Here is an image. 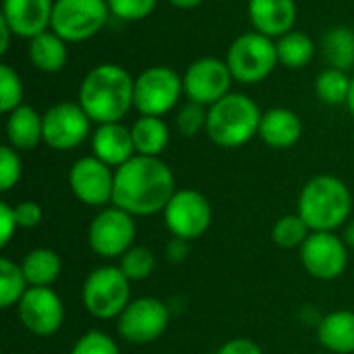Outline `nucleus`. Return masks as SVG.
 Instances as JSON below:
<instances>
[{"instance_id": "obj_1", "label": "nucleus", "mask_w": 354, "mask_h": 354, "mask_svg": "<svg viewBox=\"0 0 354 354\" xmlns=\"http://www.w3.org/2000/svg\"><path fill=\"white\" fill-rule=\"evenodd\" d=\"M176 193V180L166 162L149 156H133L114 170L112 205L135 218L153 216L166 209Z\"/></svg>"}, {"instance_id": "obj_2", "label": "nucleus", "mask_w": 354, "mask_h": 354, "mask_svg": "<svg viewBox=\"0 0 354 354\" xmlns=\"http://www.w3.org/2000/svg\"><path fill=\"white\" fill-rule=\"evenodd\" d=\"M79 104L91 122H120L135 108V79L120 64L104 62L81 81Z\"/></svg>"}, {"instance_id": "obj_3", "label": "nucleus", "mask_w": 354, "mask_h": 354, "mask_svg": "<svg viewBox=\"0 0 354 354\" xmlns=\"http://www.w3.org/2000/svg\"><path fill=\"white\" fill-rule=\"evenodd\" d=\"M297 214L313 232H336L351 220V189L332 174H317L303 187Z\"/></svg>"}, {"instance_id": "obj_4", "label": "nucleus", "mask_w": 354, "mask_h": 354, "mask_svg": "<svg viewBox=\"0 0 354 354\" xmlns=\"http://www.w3.org/2000/svg\"><path fill=\"white\" fill-rule=\"evenodd\" d=\"M259 106L245 93H228L207 108L205 133L212 143L224 149H234L259 135L261 124Z\"/></svg>"}, {"instance_id": "obj_5", "label": "nucleus", "mask_w": 354, "mask_h": 354, "mask_svg": "<svg viewBox=\"0 0 354 354\" xmlns=\"http://www.w3.org/2000/svg\"><path fill=\"white\" fill-rule=\"evenodd\" d=\"M83 307L95 319H118L131 299V280L118 266H102L89 272L81 288Z\"/></svg>"}, {"instance_id": "obj_6", "label": "nucleus", "mask_w": 354, "mask_h": 354, "mask_svg": "<svg viewBox=\"0 0 354 354\" xmlns=\"http://www.w3.org/2000/svg\"><path fill=\"white\" fill-rule=\"evenodd\" d=\"M278 48L272 37L249 31L239 35L226 54V64L234 77V81L245 85H255L270 77V73L278 64Z\"/></svg>"}, {"instance_id": "obj_7", "label": "nucleus", "mask_w": 354, "mask_h": 354, "mask_svg": "<svg viewBox=\"0 0 354 354\" xmlns=\"http://www.w3.org/2000/svg\"><path fill=\"white\" fill-rule=\"evenodd\" d=\"M108 0H54L50 29L66 44L97 35L110 19Z\"/></svg>"}, {"instance_id": "obj_8", "label": "nucleus", "mask_w": 354, "mask_h": 354, "mask_svg": "<svg viewBox=\"0 0 354 354\" xmlns=\"http://www.w3.org/2000/svg\"><path fill=\"white\" fill-rule=\"evenodd\" d=\"M135 216L116 205L100 209L87 230L89 249L104 259H120L135 245Z\"/></svg>"}, {"instance_id": "obj_9", "label": "nucleus", "mask_w": 354, "mask_h": 354, "mask_svg": "<svg viewBox=\"0 0 354 354\" xmlns=\"http://www.w3.org/2000/svg\"><path fill=\"white\" fill-rule=\"evenodd\" d=\"M183 79L170 66H149L135 79V110L141 116H164L183 95Z\"/></svg>"}, {"instance_id": "obj_10", "label": "nucleus", "mask_w": 354, "mask_h": 354, "mask_svg": "<svg viewBox=\"0 0 354 354\" xmlns=\"http://www.w3.org/2000/svg\"><path fill=\"white\" fill-rule=\"evenodd\" d=\"M162 214L168 232L174 239H183L189 243L203 236L214 220L207 197L195 189H176Z\"/></svg>"}, {"instance_id": "obj_11", "label": "nucleus", "mask_w": 354, "mask_h": 354, "mask_svg": "<svg viewBox=\"0 0 354 354\" xmlns=\"http://www.w3.org/2000/svg\"><path fill=\"white\" fill-rule=\"evenodd\" d=\"M170 324V309L156 297L133 299L118 315L116 328L122 340L131 344H149L164 336Z\"/></svg>"}, {"instance_id": "obj_12", "label": "nucleus", "mask_w": 354, "mask_h": 354, "mask_svg": "<svg viewBox=\"0 0 354 354\" xmlns=\"http://www.w3.org/2000/svg\"><path fill=\"white\" fill-rule=\"evenodd\" d=\"M44 143L56 151L77 149L91 131V118L77 102H60L44 114Z\"/></svg>"}, {"instance_id": "obj_13", "label": "nucleus", "mask_w": 354, "mask_h": 354, "mask_svg": "<svg viewBox=\"0 0 354 354\" xmlns=\"http://www.w3.org/2000/svg\"><path fill=\"white\" fill-rule=\"evenodd\" d=\"M299 251L305 272L315 280H336L348 268V247L336 232H311Z\"/></svg>"}, {"instance_id": "obj_14", "label": "nucleus", "mask_w": 354, "mask_h": 354, "mask_svg": "<svg viewBox=\"0 0 354 354\" xmlns=\"http://www.w3.org/2000/svg\"><path fill=\"white\" fill-rule=\"evenodd\" d=\"M232 73L226 64V60L205 56L195 60L185 77H183V87L189 97V102L201 104V106H214L222 97L230 93L232 85Z\"/></svg>"}, {"instance_id": "obj_15", "label": "nucleus", "mask_w": 354, "mask_h": 354, "mask_svg": "<svg viewBox=\"0 0 354 354\" xmlns=\"http://www.w3.org/2000/svg\"><path fill=\"white\" fill-rule=\"evenodd\" d=\"M68 185L83 205L104 207L114 197V170L95 156H85L71 166Z\"/></svg>"}, {"instance_id": "obj_16", "label": "nucleus", "mask_w": 354, "mask_h": 354, "mask_svg": "<svg viewBox=\"0 0 354 354\" xmlns=\"http://www.w3.org/2000/svg\"><path fill=\"white\" fill-rule=\"evenodd\" d=\"M17 313L23 328L39 338L54 336L64 324V305L50 286L29 288L19 301Z\"/></svg>"}, {"instance_id": "obj_17", "label": "nucleus", "mask_w": 354, "mask_h": 354, "mask_svg": "<svg viewBox=\"0 0 354 354\" xmlns=\"http://www.w3.org/2000/svg\"><path fill=\"white\" fill-rule=\"evenodd\" d=\"M54 0H2V19L17 37L33 39L50 29Z\"/></svg>"}, {"instance_id": "obj_18", "label": "nucleus", "mask_w": 354, "mask_h": 354, "mask_svg": "<svg viewBox=\"0 0 354 354\" xmlns=\"http://www.w3.org/2000/svg\"><path fill=\"white\" fill-rule=\"evenodd\" d=\"M247 12L253 29L268 37H282L297 23L295 0H249Z\"/></svg>"}, {"instance_id": "obj_19", "label": "nucleus", "mask_w": 354, "mask_h": 354, "mask_svg": "<svg viewBox=\"0 0 354 354\" xmlns=\"http://www.w3.org/2000/svg\"><path fill=\"white\" fill-rule=\"evenodd\" d=\"M91 151L110 168H120L133 156H137L133 133L120 122L100 124L91 135Z\"/></svg>"}, {"instance_id": "obj_20", "label": "nucleus", "mask_w": 354, "mask_h": 354, "mask_svg": "<svg viewBox=\"0 0 354 354\" xmlns=\"http://www.w3.org/2000/svg\"><path fill=\"white\" fill-rule=\"evenodd\" d=\"M303 135V122L299 114L288 108H272L261 116L259 139L274 149H288L299 143Z\"/></svg>"}, {"instance_id": "obj_21", "label": "nucleus", "mask_w": 354, "mask_h": 354, "mask_svg": "<svg viewBox=\"0 0 354 354\" xmlns=\"http://www.w3.org/2000/svg\"><path fill=\"white\" fill-rule=\"evenodd\" d=\"M6 139L17 151L35 149L44 141V116L31 106H19L6 114Z\"/></svg>"}, {"instance_id": "obj_22", "label": "nucleus", "mask_w": 354, "mask_h": 354, "mask_svg": "<svg viewBox=\"0 0 354 354\" xmlns=\"http://www.w3.org/2000/svg\"><path fill=\"white\" fill-rule=\"evenodd\" d=\"M319 344L336 354L354 353V311H332L324 315L317 324Z\"/></svg>"}, {"instance_id": "obj_23", "label": "nucleus", "mask_w": 354, "mask_h": 354, "mask_svg": "<svg viewBox=\"0 0 354 354\" xmlns=\"http://www.w3.org/2000/svg\"><path fill=\"white\" fill-rule=\"evenodd\" d=\"M27 58L41 73H58L64 68L68 58L66 41L60 35H56L52 29H48L35 35L33 39H29Z\"/></svg>"}, {"instance_id": "obj_24", "label": "nucleus", "mask_w": 354, "mask_h": 354, "mask_svg": "<svg viewBox=\"0 0 354 354\" xmlns=\"http://www.w3.org/2000/svg\"><path fill=\"white\" fill-rule=\"evenodd\" d=\"M21 270L27 278L29 288H48L58 280L62 272V261L56 251L48 247H37L23 257Z\"/></svg>"}, {"instance_id": "obj_25", "label": "nucleus", "mask_w": 354, "mask_h": 354, "mask_svg": "<svg viewBox=\"0 0 354 354\" xmlns=\"http://www.w3.org/2000/svg\"><path fill=\"white\" fill-rule=\"evenodd\" d=\"M131 133L137 156L160 158L170 141V129L162 116H139L131 127Z\"/></svg>"}, {"instance_id": "obj_26", "label": "nucleus", "mask_w": 354, "mask_h": 354, "mask_svg": "<svg viewBox=\"0 0 354 354\" xmlns=\"http://www.w3.org/2000/svg\"><path fill=\"white\" fill-rule=\"evenodd\" d=\"M322 52L332 68L348 71L354 66V31L351 27H332L322 39Z\"/></svg>"}, {"instance_id": "obj_27", "label": "nucleus", "mask_w": 354, "mask_h": 354, "mask_svg": "<svg viewBox=\"0 0 354 354\" xmlns=\"http://www.w3.org/2000/svg\"><path fill=\"white\" fill-rule=\"evenodd\" d=\"M278 48V60L286 66V68H303L311 62L313 54H315V44L313 39L303 33V31H288L286 35H282L276 44Z\"/></svg>"}, {"instance_id": "obj_28", "label": "nucleus", "mask_w": 354, "mask_h": 354, "mask_svg": "<svg viewBox=\"0 0 354 354\" xmlns=\"http://www.w3.org/2000/svg\"><path fill=\"white\" fill-rule=\"evenodd\" d=\"M27 290H29V284L21 270V263L8 257H2L0 259V307L2 309L17 307Z\"/></svg>"}, {"instance_id": "obj_29", "label": "nucleus", "mask_w": 354, "mask_h": 354, "mask_svg": "<svg viewBox=\"0 0 354 354\" xmlns=\"http://www.w3.org/2000/svg\"><path fill=\"white\" fill-rule=\"evenodd\" d=\"M351 85H353V79L346 75V71L328 66L326 71L319 73V77L315 81V91L324 104L340 106V104L348 102Z\"/></svg>"}, {"instance_id": "obj_30", "label": "nucleus", "mask_w": 354, "mask_h": 354, "mask_svg": "<svg viewBox=\"0 0 354 354\" xmlns=\"http://www.w3.org/2000/svg\"><path fill=\"white\" fill-rule=\"evenodd\" d=\"M313 230L299 214H288L276 220L272 228V241L282 249H301Z\"/></svg>"}, {"instance_id": "obj_31", "label": "nucleus", "mask_w": 354, "mask_h": 354, "mask_svg": "<svg viewBox=\"0 0 354 354\" xmlns=\"http://www.w3.org/2000/svg\"><path fill=\"white\" fill-rule=\"evenodd\" d=\"M120 272L131 280V282H143L147 280L153 270H156V255L151 249L133 245L120 259H118Z\"/></svg>"}, {"instance_id": "obj_32", "label": "nucleus", "mask_w": 354, "mask_h": 354, "mask_svg": "<svg viewBox=\"0 0 354 354\" xmlns=\"http://www.w3.org/2000/svg\"><path fill=\"white\" fill-rule=\"evenodd\" d=\"M21 102H23V81L19 73L8 64H0V110L4 114H10L12 110L23 106Z\"/></svg>"}, {"instance_id": "obj_33", "label": "nucleus", "mask_w": 354, "mask_h": 354, "mask_svg": "<svg viewBox=\"0 0 354 354\" xmlns=\"http://www.w3.org/2000/svg\"><path fill=\"white\" fill-rule=\"evenodd\" d=\"M68 354H120V351L112 336L100 330H89L73 344Z\"/></svg>"}, {"instance_id": "obj_34", "label": "nucleus", "mask_w": 354, "mask_h": 354, "mask_svg": "<svg viewBox=\"0 0 354 354\" xmlns=\"http://www.w3.org/2000/svg\"><path fill=\"white\" fill-rule=\"evenodd\" d=\"M207 124V110L201 104L189 102L176 112V129L185 137H195L199 131H205Z\"/></svg>"}, {"instance_id": "obj_35", "label": "nucleus", "mask_w": 354, "mask_h": 354, "mask_svg": "<svg viewBox=\"0 0 354 354\" xmlns=\"http://www.w3.org/2000/svg\"><path fill=\"white\" fill-rule=\"evenodd\" d=\"M23 174V164L19 158V151L10 145H4L0 149V191L8 193Z\"/></svg>"}, {"instance_id": "obj_36", "label": "nucleus", "mask_w": 354, "mask_h": 354, "mask_svg": "<svg viewBox=\"0 0 354 354\" xmlns=\"http://www.w3.org/2000/svg\"><path fill=\"white\" fill-rule=\"evenodd\" d=\"M158 0H108L110 12L120 21H143L156 8Z\"/></svg>"}, {"instance_id": "obj_37", "label": "nucleus", "mask_w": 354, "mask_h": 354, "mask_svg": "<svg viewBox=\"0 0 354 354\" xmlns=\"http://www.w3.org/2000/svg\"><path fill=\"white\" fill-rule=\"evenodd\" d=\"M15 218H17V226L21 230H31V228L39 226L44 212L37 201H21L15 205Z\"/></svg>"}, {"instance_id": "obj_38", "label": "nucleus", "mask_w": 354, "mask_h": 354, "mask_svg": "<svg viewBox=\"0 0 354 354\" xmlns=\"http://www.w3.org/2000/svg\"><path fill=\"white\" fill-rule=\"evenodd\" d=\"M19 230L17 226V218H15V207L8 205L6 201L0 203V247H8L12 234Z\"/></svg>"}, {"instance_id": "obj_39", "label": "nucleus", "mask_w": 354, "mask_h": 354, "mask_svg": "<svg viewBox=\"0 0 354 354\" xmlns=\"http://www.w3.org/2000/svg\"><path fill=\"white\" fill-rule=\"evenodd\" d=\"M216 354H263L261 346L249 338H232L224 342Z\"/></svg>"}, {"instance_id": "obj_40", "label": "nucleus", "mask_w": 354, "mask_h": 354, "mask_svg": "<svg viewBox=\"0 0 354 354\" xmlns=\"http://www.w3.org/2000/svg\"><path fill=\"white\" fill-rule=\"evenodd\" d=\"M166 255L172 263H180L187 259L189 255V241H183V239H174L166 245Z\"/></svg>"}, {"instance_id": "obj_41", "label": "nucleus", "mask_w": 354, "mask_h": 354, "mask_svg": "<svg viewBox=\"0 0 354 354\" xmlns=\"http://www.w3.org/2000/svg\"><path fill=\"white\" fill-rule=\"evenodd\" d=\"M10 35H15V33H12V29H10V27L6 25V21L0 17V54H4V52L8 50Z\"/></svg>"}, {"instance_id": "obj_42", "label": "nucleus", "mask_w": 354, "mask_h": 354, "mask_svg": "<svg viewBox=\"0 0 354 354\" xmlns=\"http://www.w3.org/2000/svg\"><path fill=\"white\" fill-rule=\"evenodd\" d=\"M342 239H344V243H346L348 249H354V220H348L342 226Z\"/></svg>"}, {"instance_id": "obj_43", "label": "nucleus", "mask_w": 354, "mask_h": 354, "mask_svg": "<svg viewBox=\"0 0 354 354\" xmlns=\"http://www.w3.org/2000/svg\"><path fill=\"white\" fill-rule=\"evenodd\" d=\"M172 6H176V8H195V6H199L203 0H168Z\"/></svg>"}, {"instance_id": "obj_44", "label": "nucleus", "mask_w": 354, "mask_h": 354, "mask_svg": "<svg viewBox=\"0 0 354 354\" xmlns=\"http://www.w3.org/2000/svg\"><path fill=\"white\" fill-rule=\"evenodd\" d=\"M348 110H351V114L354 116V77H353V85H351V93H348Z\"/></svg>"}]
</instances>
